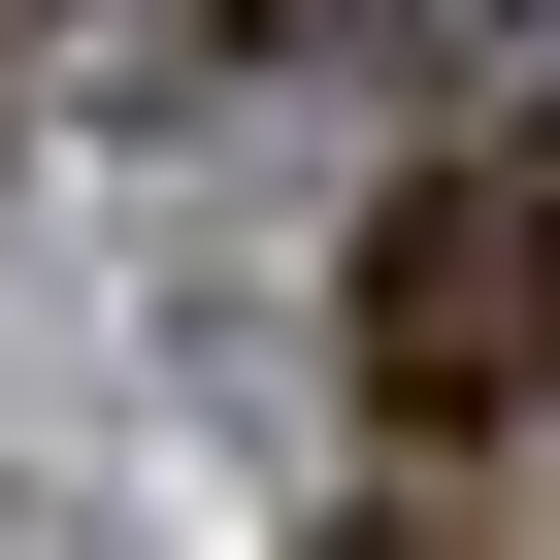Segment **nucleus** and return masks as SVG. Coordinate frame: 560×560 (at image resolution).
<instances>
[{
  "label": "nucleus",
  "mask_w": 560,
  "mask_h": 560,
  "mask_svg": "<svg viewBox=\"0 0 560 560\" xmlns=\"http://www.w3.org/2000/svg\"><path fill=\"white\" fill-rule=\"evenodd\" d=\"M330 363H363V429H396V462H494V429H560V100H462V132L363 198V264H330Z\"/></svg>",
  "instance_id": "obj_1"
},
{
  "label": "nucleus",
  "mask_w": 560,
  "mask_h": 560,
  "mask_svg": "<svg viewBox=\"0 0 560 560\" xmlns=\"http://www.w3.org/2000/svg\"><path fill=\"white\" fill-rule=\"evenodd\" d=\"M330 560H462V527H330Z\"/></svg>",
  "instance_id": "obj_2"
}]
</instances>
